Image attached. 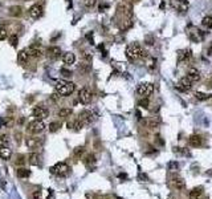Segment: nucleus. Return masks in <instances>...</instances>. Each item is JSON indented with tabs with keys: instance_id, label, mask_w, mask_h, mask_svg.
<instances>
[{
	"instance_id": "1",
	"label": "nucleus",
	"mask_w": 212,
	"mask_h": 199,
	"mask_svg": "<svg viewBox=\"0 0 212 199\" xmlns=\"http://www.w3.org/2000/svg\"><path fill=\"white\" fill-rule=\"evenodd\" d=\"M125 54L127 60H130V61H137V60H141L143 57L147 56V52L144 51V49L139 45V44H130V45L126 47V51H125Z\"/></svg>"
},
{
	"instance_id": "2",
	"label": "nucleus",
	"mask_w": 212,
	"mask_h": 199,
	"mask_svg": "<svg viewBox=\"0 0 212 199\" xmlns=\"http://www.w3.org/2000/svg\"><path fill=\"white\" fill-rule=\"evenodd\" d=\"M74 89H76V85H74V82H72V81L61 80V81L56 82V92L63 97L70 96L72 93L74 92Z\"/></svg>"
},
{
	"instance_id": "3",
	"label": "nucleus",
	"mask_w": 212,
	"mask_h": 199,
	"mask_svg": "<svg viewBox=\"0 0 212 199\" xmlns=\"http://www.w3.org/2000/svg\"><path fill=\"white\" fill-rule=\"evenodd\" d=\"M51 173L57 176H68L70 174V167L64 162H58L51 167Z\"/></svg>"
},
{
	"instance_id": "4",
	"label": "nucleus",
	"mask_w": 212,
	"mask_h": 199,
	"mask_svg": "<svg viewBox=\"0 0 212 199\" xmlns=\"http://www.w3.org/2000/svg\"><path fill=\"white\" fill-rule=\"evenodd\" d=\"M45 128H47V126H45V124H44V121H41V120H33V121H31V122L28 124L27 130L29 131V133H40Z\"/></svg>"
},
{
	"instance_id": "5",
	"label": "nucleus",
	"mask_w": 212,
	"mask_h": 199,
	"mask_svg": "<svg viewBox=\"0 0 212 199\" xmlns=\"http://www.w3.org/2000/svg\"><path fill=\"white\" fill-rule=\"evenodd\" d=\"M191 59H192V52L189 48L182 49V51L178 52V63L180 65H186L187 63L191 61Z\"/></svg>"
},
{
	"instance_id": "6",
	"label": "nucleus",
	"mask_w": 212,
	"mask_h": 199,
	"mask_svg": "<svg viewBox=\"0 0 212 199\" xmlns=\"http://www.w3.org/2000/svg\"><path fill=\"white\" fill-rule=\"evenodd\" d=\"M154 92V84L151 82H142L137 86V94L139 96H149Z\"/></svg>"
},
{
	"instance_id": "7",
	"label": "nucleus",
	"mask_w": 212,
	"mask_h": 199,
	"mask_svg": "<svg viewBox=\"0 0 212 199\" xmlns=\"http://www.w3.org/2000/svg\"><path fill=\"white\" fill-rule=\"evenodd\" d=\"M92 100H93V93L88 89V88H82V89H80L78 92V101L83 105H88V104H90L92 102Z\"/></svg>"
},
{
	"instance_id": "8",
	"label": "nucleus",
	"mask_w": 212,
	"mask_h": 199,
	"mask_svg": "<svg viewBox=\"0 0 212 199\" xmlns=\"http://www.w3.org/2000/svg\"><path fill=\"white\" fill-rule=\"evenodd\" d=\"M94 114L90 112V110H82V112L78 114V120L83 125V126H86V125H89V124H92L93 121H94Z\"/></svg>"
},
{
	"instance_id": "9",
	"label": "nucleus",
	"mask_w": 212,
	"mask_h": 199,
	"mask_svg": "<svg viewBox=\"0 0 212 199\" xmlns=\"http://www.w3.org/2000/svg\"><path fill=\"white\" fill-rule=\"evenodd\" d=\"M32 114H33V117H35L36 120H47L49 117V110L47 108H44V106H36L35 109L32 110Z\"/></svg>"
},
{
	"instance_id": "10",
	"label": "nucleus",
	"mask_w": 212,
	"mask_h": 199,
	"mask_svg": "<svg viewBox=\"0 0 212 199\" xmlns=\"http://www.w3.org/2000/svg\"><path fill=\"white\" fill-rule=\"evenodd\" d=\"M118 12H121L125 16L126 19H130L133 15V7L130 3H122L121 5H118Z\"/></svg>"
},
{
	"instance_id": "11",
	"label": "nucleus",
	"mask_w": 212,
	"mask_h": 199,
	"mask_svg": "<svg viewBox=\"0 0 212 199\" xmlns=\"http://www.w3.org/2000/svg\"><path fill=\"white\" fill-rule=\"evenodd\" d=\"M191 86H192V81L186 76V77H183V79L179 80L176 88H178L179 90H182V92H187V90L191 89Z\"/></svg>"
},
{
	"instance_id": "12",
	"label": "nucleus",
	"mask_w": 212,
	"mask_h": 199,
	"mask_svg": "<svg viewBox=\"0 0 212 199\" xmlns=\"http://www.w3.org/2000/svg\"><path fill=\"white\" fill-rule=\"evenodd\" d=\"M61 49L58 47H49L47 51H45V54H47V57L49 59H52V60H57L60 56H61Z\"/></svg>"
},
{
	"instance_id": "13",
	"label": "nucleus",
	"mask_w": 212,
	"mask_h": 199,
	"mask_svg": "<svg viewBox=\"0 0 212 199\" xmlns=\"http://www.w3.org/2000/svg\"><path fill=\"white\" fill-rule=\"evenodd\" d=\"M29 16L32 19H40L43 16V7L40 4H35L29 8Z\"/></svg>"
},
{
	"instance_id": "14",
	"label": "nucleus",
	"mask_w": 212,
	"mask_h": 199,
	"mask_svg": "<svg viewBox=\"0 0 212 199\" xmlns=\"http://www.w3.org/2000/svg\"><path fill=\"white\" fill-rule=\"evenodd\" d=\"M171 186L174 187L175 190L182 191V190H184V187H186V182L183 178H180V176H176V178L171 179Z\"/></svg>"
},
{
	"instance_id": "15",
	"label": "nucleus",
	"mask_w": 212,
	"mask_h": 199,
	"mask_svg": "<svg viewBox=\"0 0 212 199\" xmlns=\"http://www.w3.org/2000/svg\"><path fill=\"white\" fill-rule=\"evenodd\" d=\"M160 124H162V120L159 117H150L149 120L144 121V125H146V128H149V129H157V128H159Z\"/></svg>"
},
{
	"instance_id": "16",
	"label": "nucleus",
	"mask_w": 212,
	"mask_h": 199,
	"mask_svg": "<svg viewBox=\"0 0 212 199\" xmlns=\"http://www.w3.org/2000/svg\"><path fill=\"white\" fill-rule=\"evenodd\" d=\"M188 142H189V145H191L192 147H202L203 146V138L200 135H198V134L189 135Z\"/></svg>"
},
{
	"instance_id": "17",
	"label": "nucleus",
	"mask_w": 212,
	"mask_h": 199,
	"mask_svg": "<svg viewBox=\"0 0 212 199\" xmlns=\"http://www.w3.org/2000/svg\"><path fill=\"white\" fill-rule=\"evenodd\" d=\"M27 52L28 54H29V57H33V59H38V57H41L43 56V51H41V48H38V47H35V45H32L27 49Z\"/></svg>"
},
{
	"instance_id": "18",
	"label": "nucleus",
	"mask_w": 212,
	"mask_h": 199,
	"mask_svg": "<svg viewBox=\"0 0 212 199\" xmlns=\"http://www.w3.org/2000/svg\"><path fill=\"white\" fill-rule=\"evenodd\" d=\"M187 77L189 80H191L192 82H196V81H199L200 80V72H199V69H196V68H189L188 69V73H187Z\"/></svg>"
},
{
	"instance_id": "19",
	"label": "nucleus",
	"mask_w": 212,
	"mask_h": 199,
	"mask_svg": "<svg viewBox=\"0 0 212 199\" xmlns=\"http://www.w3.org/2000/svg\"><path fill=\"white\" fill-rule=\"evenodd\" d=\"M202 196H203V189L202 187H195V189H192L191 191H189V194H188L189 199H202Z\"/></svg>"
},
{
	"instance_id": "20",
	"label": "nucleus",
	"mask_w": 212,
	"mask_h": 199,
	"mask_svg": "<svg viewBox=\"0 0 212 199\" xmlns=\"http://www.w3.org/2000/svg\"><path fill=\"white\" fill-rule=\"evenodd\" d=\"M28 162H29L31 165L33 166H38L41 163V157H40V154H37V153H31L29 156H28Z\"/></svg>"
},
{
	"instance_id": "21",
	"label": "nucleus",
	"mask_w": 212,
	"mask_h": 199,
	"mask_svg": "<svg viewBox=\"0 0 212 199\" xmlns=\"http://www.w3.org/2000/svg\"><path fill=\"white\" fill-rule=\"evenodd\" d=\"M28 60H29V54H28L27 49H24V51H20L18 53V61H19V64L25 65L28 63Z\"/></svg>"
},
{
	"instance_id": "22",
	"label": "nucleus",
	"mask_w": 212,
	"mask_h": 199,
	"mask_svg": "<svg viewBox=\"0 0 212 199\" xmlns=\"http://www.w3.org/2000/svg\"><path fill=\"white\" fill-rule=\"evenodd\" d=\"M63 61H64V64H66V65L74 64V61H76L74 53H72V52H66V53H64V54H63Z\"/></svg>"
},
{
	"instance_id": "23",
	"label": "nucleus",
	"mask_w": 212,
	"mask_h": 199,
	"mask_svg": "<svg viewBox=\"0 0 212 199\" xmlns=\"http://www.w3.org/2000/svg\"><path fill=\"white\" fill-rule=\"evenodd\" d=\"M25 143H27V146L29 147V149H36L37 146H40L41 141L38 140V138H35V137H29V138H27V140H25Z\"/></svg>"
},
{
	"instance_id": "24",
	"label": "nucleus",
	"mask_w": 212,
	"mask_h": 199,
	"mask_svg": "<svg viewBox=\"0 0 212 199\" xmlns=\"http://www.w3.org/2000/svg\"><path fill=\"white\" fill-rule=\"evenodd\" d=\"M8 13H9V16H13V18H19V16L23 13V8H21L20 5H12V7H9Z\"/></svg>"
},
{
	"instance_id": "25",
	"label": "nucleus",
	"mask_w": 212,
	"mask_h": 199,
	"mask_svg": "<svg viewBox=\"0 0 212 199\" xmlns=\"http://www.w3.org/2000/svg\"><path fill=\"white\" fill-rule=\"evenodd\" d=\"M12 157V150L9 147H0V158L4 161H8Z\"/></svg>"
},
{
	"instance_id": "26",
	"label": "nucleus",
	"mask_w": 212,
	"mask_h": 199,
	"mask_svg": "<svg viewBox=\"0 0 212 199\" xmlns=\"http://www.w3.org/2000/svg\"><path fill=\"white\" fill-rule=\"evenodd\" d=\"M16 175L19 176L21 179H25V178H29L31 176V170H28L25 167H19L16 170Z\"/></svg>"
},
{
	"instance_id": "27",
	"label": "nucleus",
	"mask_w": 212,
	"mask_h": 199,
	"mask_svg": "<svg viewBox=\"0 0 212 199\" xmlns=\"http://www.w3.org/2000/svg\"><path fill=\"white\" fill-rule=\"evenodd\" d=\"M83 162H85L86 166H92L97 162V159H96V156H94L93 153H89L85 156V158H83Z\"/></svg>"
},
{
	"instance_id": "28",
	"label": "nucleus",
	"mask_w": 212,
	"mask_h": 199,
	"mask_svg": "<svg viewBox=\"0 0 212 199\" xmlns=\"http://www.w3.org/2000/svg\"><path fill=\"white\" fill-rule=\"evenodd\" d=\"M72 113H73V110H72L70 108H63V109H60V112H58V117L68 118L72 115Z\"/></svg>"
},
{
	"instance_id": "29",
	"label": "nucleus",
	"mask_w": 212,
	"mask_h": 199,
	"mask_svg": "<svg viewBox=\"0 0 212 199\" xmlns=\"http://www.w3.org/2000/svg\"><path fill=\"white\" fill-rule=\"evenodd\" d=\"M212 97V94H208V93H203V92H195V98L199 100V101H207Z\"/></svg>"
},
{
	"instance_id": "30",
	"label": "nucleus",
	"mask_w": 212,
	"mask_h": 199,
	"mask_svg": "<svg viewBox=\"0 0 212 199\" xmlns=\"http://www.w3.org/2000/svg\"><path fill=\"white\" fill-rule=\"evenodd\" d=\"M83 154H85V147H83V146H77L73 150V157L77 158V159L82 158Z\"/></svg>"
},
{
	"instance_id": "31",
	"label": "nucleus",
	"mask_w": 212,
	"mask_h": 199,
	"mask_svg": "<svg viewBox=\"0 0 212 199\" xmlns=\"http://www.w3.org/2000/svg\"><path fill=\"white\" fill-rule=\"evenodd\" d=\"M202 25L204 28H212V16H204L202 20Z\"/></svg>"
},
{
	"instance_id": "32",
	"label": "nucleus",
	"mask_w": 212,
	"mask_h": 199,
	"mask_svg": "<svg viewBox=\"0 0 212 199\" xmlns=\"http://www.w3.org/2000/svg\"><path fill=\"white\" fill-rule=\"evenodd\" d=\"M61 122H58V121H54V122H52L51 125H49V131L51 133H56V131H58L61 129Z\"/></svg>"
},
{
	"instance_id": "33",
	"label": "nucleus",
	"mask_w": 212,
	"mask_h": 199,
	"mask_svg": "<svg viewBox=\"0 0 212 199\" xmlns=\"http://www.w3.org/2000/svg\"><path fill=\"white\" fill-rule=\"evenodd\" d=\"M9 145V137L7 134L0 135V147H8Z\"/></svg>"
},
{
	"instance_id": "34",
	"label": "nucleus",
	"mask_w": 212,
	"mask_h": 199,
	"mask_svg": "<svg viewBox=\"0 0 212 199\" xmlns=\"http://www.w3.org/2000/svg\"><path fill=\"white\" fill-rule=\"evenodd\" d=\"M7 36H8V32H7V29H5V27L0 25V41L5 40V38H7Z\"/></svg>"
},
{
	"instance_id": "35",
	"label": "nucleus",
	"mask_w": 212,
	"mask_h": 199,
	"mask_svg": "<svg viewBox=\"0 0 212 199\" xmlns=\"http://www.w3.org/2000/svg\"><path fill=\"white\" fill-rule=\"evenodd\" d=\"M18 43H19V37L16 35H11V37H9V44L11 45H12L13 48H16L18 47Z\"/></svg>"
},
{
	"instance_id": "36",
	"label": "nucleus",
	"mask_w": 212,
	"mask_h": 199,
	"mask_svg": "<svg viewBox=\"0 0 212 199\" xmlns=\"http://www.w3.org/2000/svg\"><path fill=\"white\" fill-rule=\"evenodd\" d=\"M139 106H142L143 109H149L150 106V100L146 97V98H142L141 101H139Z\"/></svg>"
},
{
	"instance_id": "37",
	"label": "nucleus",
	"mask_w": 212,
	"mask_h": 199,
	"mask_svg": "<svg viewBox=\"0 0 212 199\" xmlns=\"http://www.w3.org/2000/svg\"><path fill=\"white\" fill-rule=\"evenodd\" d=\"M82 2H83V5L88 8H93L97 4V0H82Z\"/></svg>"
},
{
	"instance_id": "38",
	"label": "nucleus",
	"mask_w": 212,
	"mask_h": 199,
	"mask_svg": "<svg viewBox=\"0 0 212 199\" xmlns=\"http://www.w3.org/2000/svg\"><path fill=\"white\" fill-rule=\"evenodd\" d=\"M32 199H43V192L40 190H36L32 192Z\"/></svg>"
},
{
	"instance_id": "39",
	"label": "nucleus",
	"mask_w": 212,
	"mask_h": 199,
	"mask_svg": "<svg viewBox=\"0 0 212 199\" xmlns=\"http://www.w3.org/2000/svg\"><path fill=\"white\" fill-rule=\"evenodd\" d=\"M16 163H18L19 166H20V165H24V163H25V156H23V154H21V156H18Z\"/></svg>"
},
{
	"instance_id": "40",
	"label": "nucleus",
	"mask_w": 212,
	"mask_h": 199,
	"mask_svg": "<svg viewBox=\"0 0 212 199\" xmlns=\"http://www.w3.org/2000/svg\"><path fill=\"white\" fill-rule=\"evenodd\" d=\"M169 170L170 171H176L178 170V163L176 162H170L169 163Z\"/></svg>"
},
{
	"instance_id": "41",
	"label": "nucleus",
	"mask_w": 212,
	"mask_h": 199,
	"mask_svg": "<svg viewBox=\"0 0 212 199\" xmlns=\"http://www.w3.org/2000/svg\"><path fill=\"white\" fill-rule=\"evenodd\" d=\"M86 199H97V198H96V195H94V194H92V192H88V194H86Z\"/></svg>"
},
{
	"instance_id": "42",
	"label": "nucleus",
	"mask_w": 212,
	"mask_h": 199,
	"mask_svg": "<svg viewBox=\"0 0 212 199\" xmlns=\"http://www.w3.org/2000/svg\"><path fill=\"white\" fill-rule=\"evenodd\" d=\"M61 73H63L64 76H66V77L72 76V73H70V72H69V70H65V69H63V70H61Z\"/></svg>"
},
{
	"instance_id": "43",
	"label": "nucleus",
	"mask_w": 212,
	"mask_h": 199,
	"mask_svg": "<svg viewBox=\"0 0 212 199\" xmlns=\"http://www.w3.org/2000/svg\"><path fill=\"white\" fill-rule=\"evenodd\" d=\"M108 7H109L108 4H102V5H99V11H103L105 8H108Z\"/></svg>"
},
{
	"instance_id": "44",
	"label": "nucleus",
	"mask_w": 212,
	"mask_h": 199,
	"mask_svg": "<svg viewBox=\"0 0 212 199\" xmlns=\"http://www.w3.org/2000/svg\"><path fill=\"white\" fill-rule=\"evenodd\" d=\"M118 178H126V174H119Z\"/></svg>"
},
{
	"instance_id": "45",
	"label": "nucleus",
	"mask_w": 212,
	"mask_h": 199,
	"mask_svg": "<svg viewBox=\"0 0 212 199\" xmlns=\"http://www.w3.org/2000/svg\"><path fill=\"white\" fill-rule=\"evenodd\" d=\"M169 199H178V198H174V196H171V198H169Z\"/></svg>"
}]
</instances>
